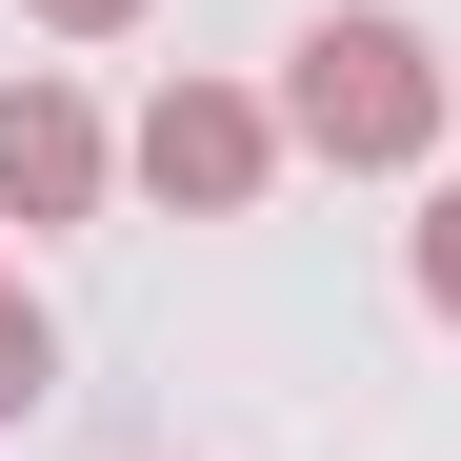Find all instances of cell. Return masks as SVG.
I'll list each match as a JSON object with an SVG mask.
<instances>
[{"mask_svg": "<svg viewBox=\"0 0 461 461\" xmlns=\"http://www.w3.org/2000/svg\"><path fill=\"white\" fill-rule=\"evenodd\" d=\"M301 140H321V161H421L441 140V60L402 21H321L301 41Z\"/></svg>", "mask_w": 461, "mask_h": 461, "instance_id": "6da1fadb", "label": "cell"}, {"mask_svg": "<svg viewBox=\"0 0 461 461\" xmlns=\"http://www.w3.org/2000/svg\"><path fill=\"white\" fill-rule=\"evenodd\" d=\"M140 181H161V201H261V101L181 81L161 121H140Z\"/></svg>", "mask_w": 461, "mask_h": 461, "instance_id": "7a4b0ae2", "label": "cell"}, {"mask_svg": "<svg viewBox=\"0 0 461 461\" xmlns=\"http://www.w3.org/2000/svg\"><path fill=\"white\" fill-rule=\"evenodd\" d=\"M0 201H21V221H81V201H101V121L60 101V81L0 101Z\"/></svg>", "mask_w": 461, "mask_h": 461, "instance_id": "3957f363", "label": "cell"}, {"mask_svg": "<svg viewBox=\"0 0 461 461\" xmlns=\"http://www.w3.org/2000/svg\"><path fill=\"white\" fill-rule=\"evenodd\" d=\"M41 381H60V341L21 321V301H0V421H21V402H41Z\"/></svg>", "mask_w": 461, "mask_h": 461, "instance_id": "277c9868", "label": "cell"}, {"mask_svg": "<svg viewBox=\"0 0 461 461\" xmlns=\"http://www.w3.org/2000/svg\"><path fill=\"white\" fill-rule=\"evenodd\" d=\"M421 301H441V321H461V201L421 221Z\"/></svg>", "mask_w": 461, "mask_h": 461, "instance_id": "5b68a950", "label": "cell"}, {"mask_svg": "<svg viewBox=\"0 0 461 461\" xmlns=\"http://www.w3.org/2000/svg\"><path fill=\"white\" fill-rule=\"evenodd\" d=\"M41 21H140V0H41Z\"/></svg>", "mask_w": 461, "mask_h": 461, "instance_id": "8992f818", "label": "cell"}]
</instances>
